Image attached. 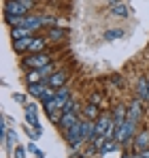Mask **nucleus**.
<instances>
[{"label":"nucleus","mask_w":149,"mask_h":158,"mask_svg":"<svg viewBox=\"0 0 149 158\" xmlns=\"http://www.w3.org/2000/svg\"><path fill=\"white\" fill-rule=\"evenodd\" d=\"M85 124H87V118H81L77 124H73L68 131L64 132V135H66V143H68L73 150H77L83 141H87V135H85Z\"/></svg>","instance_id":"obj_1"},{"label":"nucleus","mask_w":149,"mask_h":158,"mask_svg":"<svg viewBox=\"0 0 149 158\" xmlns=\"http://www.w3.org/2000/svg\"><path fill=\"white\" fill-rule=\"evenodd\" d=\"M34 6V0H4V17L28 15Z\"/></svg>","instance_id":"obj_2"},{"label":"nucleus","mask_w":149,"mask_h":158,"mask_svg":"<svg viewBox=\"0 0 149 158\" xmlns=\"http://www.w3.org/2000/svg\"><path fill=\"white\" fill-rule=\"evenodd\" d=\"M19 64H22V69H24V71H34V69H41V66H45V64H51V58L45 52L30 53V56L22 58V62H19Z\"/></svg>","instance_id":"obj_3"},{"label":"nucleus","mask_w":149,"mask_h":158,"mask_svg":"<svg viewBox=\"0 0 149 158\" xmlns=\"http://www.w3.org/2000/svg\"><path fill=\"white\" fill-rule=\"evenodd\" d=\"M136 124H139V122H134V120H126V124L115 132V139H117L122 145L130 143V141H132V137H134V132H136Z\"/></svg>","instance_id":"obj_4"},{"label":"nucleus","mask_w":149,"mask_h":158,"mask_svg":"<svg viewBox=\"0 0 149 158\" xmlns=\"http://www.w3.org/2000/svg\"><path fill=\"white\" fill-rule=\"evenodd\" d=\"M81 118H79V107L77 109H73V111H66L62 118H60V122H58V126H60V131L62 132H66L73 124H77Z\"/></svg>","instance_id":"obj_5"},{"label":"nucleus","mask_w":149,"mask_h":158,"mask_svg":"<svg viewBox=\"0 0 149 158\" xmlns=\"http://www.w3.org/2000/svg\"><path fill=\"white\" fill-rule=\"evenodd\" d=\"M111 122H113V115L100 113L98 120H94V132H96V137H104L107 131H109V126H111Z\"/></svg>","instance_id":"obj_6"},{"label":"nucleus","mask_w":149,"mask_h":158,"mask_svg":"<svg viewBox=\"0 0 149 158\" xmlns=\"http://www.w3.org/2000/svg\"><path fill=\"white\" fill-rule=\"evenodd\" d=\"M141 118H143V101H141V98H134V101L128 105V120L139 122Z\"/></svg>","instance_id":"obj_7"},{"label":"nucleus","mask_w":149,"mask_h":158,"mask_svg":"<svg viewBox=\"0 0 149 158\" xmlns=\"http://www.w3.org/2000/svg\"><path fill=\"white\" fill-rule=\"evenodd\" d=\"M49 88H51V85H47V81H38V83H32V85H28V94L41 101V98L47 94V90H49Z\"/></svg>","instance_id":"obj_8"},{"label":"nucleus","mask_w":149,"mask_h":158,"mask_svg":"<svg viewBox=\"0 0 149 158\" xmlns=\"http://www.w3.org/2000/svg\"><path fill=\"white\" fill-rule=\"evenodd\" d=\"M66 81H68V73H66V71H55V73L47 79V85H51V88L58 90V88L66 85Z\"/></svg>","instance_id":"obj_9"},{"label":"nucleus","mask_w":149,"mask_h":158,"mask_svg":"<svg viewBox=\"0 0 149 158\" xmlns=\"http://www.w3.org/2000/svg\"><path fill=\"white\" fill-rule=\"evenodd\" d=\"M26 122L34 126V131L41 132V126H38V118H36V105L34 103H28L26 105Z\"/></svg>","instance_id":"obj_10"},{"label":"nucleus","mask_w":149,"mask_h":158,"mask_svg":"<svg viewBox=\"0 0 149 158\" xmlns=\"http://www.w3.org/2000/svg\"><path fill=\"white\" fill-rule=\"evenodd\" d=\"M36 36V34H34ZM34 36H26V39H15L13 41V49L17 53H28L30 52V45H32V41H34Z\"/></svg>","instance_id":"obj_11"},{"label":"nucleus","mask_w":149,"mask_h":158,"mask_svg":"<svg viewBox=\"0 0 149 158\" xmlns=\"http://www.w3.org/2000/svg\"><path fill=\"white\" fill-rule=\"evenodd\" d=\"M22 26L26 28H32V30H38V28H45L43 26V15H26Z\"/></svg>","instance_id":"obj_12"},{"label":"nucleus","mask_w":149,"mask_h":158,"mask_svg":"<svg viewBox=\"0 0 149 158\" xmlns=\"http://www.w3.org/2000/svg\"><path fill=\"white\" fill-rule=\"evenodd\" d=\"M36 30L32 28H26V26H17V28H11V39H26V36H34Z\"/></svg>","instance_id":"obj_13"},{"label":"nucleus","mask_w":149,"mask_h":158,"mask_svg":"<svg viewBox=\"0 0 149 158\" xmlns=\"http://www.w3.org/2000/svg\"><path fill=\"white\" fill-rule=\"evenodd\" d=\"M128 13H130V9H128V4H124L122 0H119V2H115V4H111V15L126 19V17H128Z\"/></svg>","instance_id":"obj_14"},{"label":"nucleus","mask_w":149,"mask_h":158,"mask_svg":"<svg viewBox=\"0 0 149 158\" xmlns=\"http://www.w3.org/2000/svg\"><path fill=\"white\" fill-rule=\"evenodd\" d=\"M136 94L141 101H149V88H147V77H141L136 81Z\"/></svg>","instance_id":"obj_15"},{"label":"nucleus","mask_w":149,"mask_h":158,"mask_svg":"<svg viewBox=\"0 0 149 158\" xmlns=\"http://www.w3.org/2000/svg\"><path fill=\"white\" fill-rule=\"evenodd\" d=\"M83 118H87V120H98L100 118V107L94 105V103H87V105L83 107Z\"/></svg>","instance_id":"obj_16"},{"label":"nucleus","mask_w":149,"mask_h":158,"mask_svg":"<svg viewBox=\"0 0 149 158\" xmlns=\"http://www.w3.org/2000/svg\"><path fill=\"white\" fill-rule=\"evenodd\" d=\"M47 41H49V39L34 36V41H32V45H30V52H28V53H41V52H45V47H47Z\"/></svg>","instance_id":"obj_17"},{"label":"nucleus","mask_w":149,"mask_h":158,"mask_svg":"<svg viewBox=\"0 0 149 158\" xmlns=\"http://www.w3.org/2000/svg\"><path fill=\"white\" fill-rule=\"evenodd\" d=\"M119 141L117 139H107L104 143H102V148H100V154H109V152H119Z\"/></svg>","instance_id":"obj_18"},{"label":"nucleus","mask_w":149,"mask_h":158,"mask_svg":"<svg viewBox=\"0 0 149 158\" xmlns=\"http://www.w3.org/2000/svg\"><path fill=\"white\" fill-rule=\"evenodd\" d=\"M147 145H149V132L147 131L139 132V137L134 139V148H136L139 152H143V150H147Z\"/></svg>","instance_id":"obj_19"},{"label":"nucleus","mask_w":149,"mask_h":158,"mask_svg":"<svg viewBox=\"0 0 149 158\" xmlns=\"http://www.w3.org/2000/svg\"><path fill=\"white\" fill-rule=\"evenodd\" d=\"M38 81H45L38 69H34V71H26V83H28V85H32V83H38Z\"/></svg>","instance_id":"obj_20"},{"label":"nucleus","mask_w":149,"mask_h":158,"mask_svg":"<svg viewBox=\"0 0 149 158\" xmlns=\"http://www.w3.org/2000/svg\"><path fill=\"white\" fill-rule=\"evenodd\" d=\"M64 36H66V30L64 28H55V26L49 28V41H62Z\"/></svg>","instance_id":"obj_21"},{"label":"nucleus","mask_w":149,"mask_h":158,"mask_svg":"<svg viewBox=\"0 0 149 158\" xmlns=\"http://www.w3.org/2000/svg\"><path fill=\"white\" fill-rule=\"evenodd\" d=\"M122 34H124V30H107L104 32V41H115V39H122Z\"/></svg>","instance_id":"obj_22"},{"label":"nucleus","mask_w":149,"mask_h":158,"mask_svg":"<svg viewBox=\"0 0 149 158\" xmlns=\"http://www.w3.org/2000/svg\"><path fill=\"white\" fill-rule=\"evenodd\" d=\"M4 145H9V148H17V132H15V131H9Z\"/></svg>","instance_id":"obj_23"},{"label":"nucleus","mask_w":149,"mask_h":158,"mask_svg":"<svg viewBox=\"0 0 149 158\" xmlns=\"http://www.w3.org/2000/svg\"><path fill=\"white\" fill-rule=\"evenodd\" d=\"M90 103H94V105H102V94H98V92H96V94H92V96H90Z\"/></svg>","instance_id":"obj_24"},{"label":"nucleus","mask_w":149,"mask_h":158,"mask_svg":"<svg viewBox=\"0 0 149 158\" xmlns=\"http://www.w3.org/2000/svg\"><path fill=\"white\" fill-rule=\"evenodd\" d=\"M26 152H28V150H24V148H15V158H28Z\"/></svg>","instance_id":"obj_25"},{"label":"nucleus","mask_w":149,"mask_h":158,"mask_svg":"<svg viewBox=\"0 0 149 158\" xmlns=\"http://www.w3.org/2000/svg\"><path fill=\"white\" fill-rule=\"evenodd\" d=\"M13 101H17V103H24V101H26V94H19V92H15V94H13Z\"/></svg>","instance_id":"obj_26"},{"label":"nucleus","mask_w":149,"mask_h":158,"mask_svg":"<svg viewBox=\"0 0 149 158\" xmlns=\"http://www.w3.org/2000/svg\"><path fill=\"white\" fill-rule=\"evenodd\" d=\"M111 81H113V83H122V77H119V75H111Z\"/></svg>","instance_id":"obj_27"},{"label":"nucleus","mask_w":149,"mask_h":158,"mask_svg":"<svg viewBox=\"0 0 149 158\" xmlns=\"http://www.w3.org/2000/svg\"><path fill=\"white\" fill-rule=\"evenodd\" d=\"M141 156H143V158H149V150H143V152H141Z\"/></svg>","instance_id":"obj_28"},{"label":"nucleus","mask_w":149,"mask_h":158,"mask_svg":"<svg viewBox=\"0 0 149 158\" xmlns=\"http://www.w3.org/2000/svg\"><path fill=\"white\" fill-rule=\"evenodd\" d=\"M122 158H132V156H128V154H122Z\"/></svg>","instance_id":"obj_29"},{"label":"nucleus","mask_w":149,"mask_h":158,"mask_svg":"<svg viewBox=\"0 0 149 158\" xmlns=\"http://www.w3.org/2000/svg\"><path fill=\"white\" fill-rule=\"evenodd\" d=\"M147 88H149V75H147Z\"/></svg>","instance_id":"obj_30"},{"label":"nucleus","mask_w":149,"mask_h":158,"mask_svg":"<svg viewBox=\"0 0 149 158\" xmlns=\"http://www.w3.org/2000/svg\"><path fill=\"white\" fill-rule=\"evenodd\" d=\"M141 158H143V156H141Z\"/></svg>","instance_id":"obj_31"}]
</instances>
